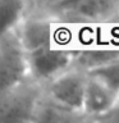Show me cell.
<instances>
[{"label": "cell", "instance_id": "1", "mask_svg": "<svg viewBox=\"0 0 119 123\" xmlns=\"http://www.w3.org/2000/svg\"><path fill=\"white\" fill-rule=\"evenodd\" d=\"M26 14L44 18L74 33L92 32L115 22L119 0H24Z\"/></svg>", "mask_w": 119, "mask_h": 123}, {"label": "cell", "instance_id": "2", "mask_svg": "<svg viewBox=\"0 0 119 123\" xmlns=\"http://www.w3.org/2000/svg\"><path fill=\"white\" fill-rule=\"evenodd\" d=\"M42 85L28 76L15 87L0 92V123H33Z\"/></svg>", "mask_w": 119, "mask_h": 123}, {"label": "cell", "instance_id": "3", "mask_svg": "<svg viewBox=\"0 0 119 123\" xmlns=\"http://www.w3.org/2000/svg\"><path fill=\"white\" fill-rule=\"evenodd\" d=\"M73 55V49L58 44L26 53L28 74L36 82L45 85L71 67Z\"/></svg>", "mask_w": 119, "mask_h": 123}, {"label": "cell", "instance_id": "4", "mask_svg": "<svg viewBox=\"0 0 119 123\" xmlns=\"http://www.w3.org/2000/svg\"><path fill=\"white\" fill-rule=\"evenodd\" d=\"M28 76L26 51L15 28L0 35V92L15 87Z\"/></svg>", "mask_w": 119, "mask_h": 123}, {"label": "cell", "instance_id": "5", "mask_svg": "<svg viewBox=\"0 0 119 123\" xmlns=\"http://www.w3.org/2000/svg\"><path fill=\"white\" fill-rule=\"evenodd\" d=\"M86 81L87 72L72 64L67 71L42 85V90L50 99L72 109L82 110Z\"/></svg>", "mask_w": 119, "mask_h": 123}, {"label": "cell", "instance_id": "6", "mask_svg": "<svg viewBox=\"0 0 119 123\" xmlns=\"http://www.w3.org/2000/svg\"><path fill=\"white\" fill-rule=\"evenodd\" d=\"M18 40L26 53L55 44L56 26L44 18L24 15L15 27Z\"/></svg>", "mask_w": 119, "mask_h": 123}, {"label": "cell", "instance_id": "7", "mask_svg": "<svg viewBox=\"0 0 119 123\" xmlns=\"http://www.w3.org/2000/svg\"><path fill=\"white\" fill-rule=\"evenodd\" d=\"M119 99V94L110 88L100 80L87 73V81L84 86L82 110L88 117V122L94 123L95 118L107 111Z\"/></svg>", "mask_w": 119, "mask_h": 123}, {"label": "cell", "instance_id": "8", "mask_svg": "<svg viewBox=\"0 0 119 123\" xmlns=\"http://www.w3.org/2000/svg\"><path fill=\"white\" fill-rule=\"evenodd\" d=\"M33 123H90L82 110H76L42 94L36 105Z\"/></svg>", "mask_w": 119, "mask_h": 123}, {"label": "cell", "instance_id": "9", "mask_svg": "<svg viewBox=\"0 0 119 123\" xmlns=\"http://www.w3.org/2000/svg\"><path fill=\"white\" fill-rule=\"evenodd\" d=\"M119 58V44H101L74 50L73 65L90 72Z\"/></svg>", "mask_w": 119, "mask_h": 123}, {"label": "cell", "instance_id": "10", "mask_svg": "<svg viewBox=\"0 0 119 123\" xmlns=\"http://www.w3.org/2000/svg\"><path fill=\"white\" fill-rule=\"evenodd\" d=\"M24 14V0H0V35L14 30Z\"/></svg>", "mask_w": 119, "mask_h": 123}, {"label": "cell", "instance_id": "11", "mask_svg": "<svg viewBox=\"0 0 119 123\" xmlns=\"http://www.w3.org/2000/svg\"><path fill=\"white\" fill-rule=\"evenodd\" d=\"M88 74L100 80L119 94V58L106 63L105 65L92 69L88 72Z\"/></svg>", "mask_w": 119, "mask_h": 123}, {"label": "cell", "instance_id": "12", "mask_svg": "<svg viewBox=\"0 0 119 123\" xmlns=\"http://www.w3.org/2000/svg\"><path fill=\"white\" fill-rule=\"evenodd\" d=\"M94 123H119V99L107 111L95 118Z\"/></svg>", "mask_w": 119, "mask_h": 123}, {"label": "cell", "instance_id": "13", "mask_svg": "<svg viewBox=\"0 0 119 123\" xmlns=\"http://www.w3.org/2000/svg\"><path fill=\"white\" fill-rule=\"evenodd\" d=\"M115 22L119 23V12H118V15H117V19H115Z\"/></svg>", "mask_w": 119, "mask_h": 123}]
</instances>
